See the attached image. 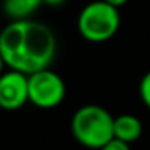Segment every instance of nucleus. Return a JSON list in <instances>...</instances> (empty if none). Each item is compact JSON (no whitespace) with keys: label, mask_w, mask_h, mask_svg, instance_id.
<instances>
[{"label":"nucleus","mask_w":150,"mask_h":150,"mask_svg":"<svg viewBox=\"0 0 150 150\" xmlns=\"http://www.w3.org/2000/svg\"><path fill=\"white\" fill-rule=\"evenodd\" d=\"M98 150H131V147H129V144H126V142H123V140H120V139H111L110 142H107L102 149H98Z\"/></svg>","instance_id":"9"},{"label":"nucleus","mask_w":150,"mask_h":150,"mask_svg":"<svg viewBox=\"0 0 150 150\" xmlns=\"http://www.w3.org/2000/svg\"><path fill=\"white\" fill-rule=\"evenodd\" d=\"M142 134V123L134 115H120L115 116L113 121V136L115 139H120L126 144H132Z\"/></svg>","instance_id":"6"},{"label":"nucleus","mask_w":150,"mask_h":150,"mask_svg":"<svg viewBox=\"0 0 150 150\" xmlns=\"http://www.w3.org/2000/svg\"><path fill=\"white\" fill-rule=\"evenodd\" d=\"M28 89L29 102L42 110L57 108L62 105L66 95L65 81L58 73L52 71L50 68L28 74Z\"/></svg>","instance_id":"4"},{"label":"nucleus","mask_w":150,"mask_h":150,"mask_svg":"<svg viewBox=\"0 0 150 150\" xmlns=\"http://www.w3.org/2000/svg\"><path fill=\"white\" fill-rule=\"evenodd\" d=\"M66 0H42L44 5H49V7H60V5H63Z\"/></svg>","instance_id":"10"},{"label":"nucleus","mask_w":150,"mask_h":150,"mask_svg":"<svg viewBox=\"0 0 150 150\" xmlns=\"http://www.w3.org/2000/svg\"><path fill=\"white\" fill-rule=\"evenodd\" d=\"M29 102L28 74L8 69L0 74V108L7 111L20 110Z\"/></svg>","instance_id":"5"},{"label":"nucleus","mask_w":150,"mask_h":150,"mask_svg":"<svg viewBox=\"0 0 150 150\" xmlns=\"http://www.w3.org/2000/svg\"><path fill=\"white\" fill-rule=\"evenodd\" d=\"M139 94H140V100L144 102V105L150 110V71L145 73V74L142 76V79H140Z\"/></svg>","instance_id":"8"},{"label":"nucleus","mask_w":150,"mask_h":150,"mask_svg":"<svg viewBox=\"0 0 150 150\" xmlns=\"http://www.w3.org/2000/svg\"><path fill=\"white\" fill-rule=\"evenodd\" d=\"M115 116L100 105H82L71 118V134L82 147L98 150L113 139Z\"/></svg>","instance_id":"2"},{"label":"nucleus","mask_w":150,"mask_h":150,"mask_svg":"<svg viewBox=\"0 0 150 150\" xmlns=\"http://www.w3.org/2000/svg\"><path fill=\"white\" fill-rule=\"evenodd\" d=\"M7 66V63H5V60H4V57H2V53H0V74L4 73V68Z\"/></svg>","instance_id":"12"},{"label":"nucleus","mask_w":150,"mask_h":150,"mask_svg":"<svg viewBox=\"0 0 150 150\" xmlns=\"http://www.w3.org/2000/svg\"><path fill=\"white\" fill-rule=\"evenodd\" d=\"M105 2H108L110 5H113V7L120 8V7H123V5H126L129 0H105Z\"/></svg>","instance_id":"11"},{"label":"nucleus","mask_w":150,"mask_h":150,"mask_svg":"<svg viewBox=\"0 0 150 150\" xmlns=\"http://www.w3.org/2000/svg\"><path fill=\"white\" fill-rule=\"evenodd\" d=\"M40 5L42 0H2V10L11 21L29 20Z\"/></svg>","instance_id":"7"},{"label":"nucleus","mask_w":150,"mask_h":150,"mask_svg":"<svg viewBox=\"0 0 150 150\" xmlns=\"http://www.w3.org/2000/svg\"><path fill=\"white\" fill-rule=\"evenodd\" d=\"M0 53L10 69L33 74L52 65L57 37L47 24L34 20L11 21L0 31Z\"/></svg>","instance_id":"1"},{"label":"nucleus","mask_w":150,"mask_h":150,"mask_svg":"<svg viewBox=\"0 0 150 150\" xmlns=\"http://www.w3.org/2000/svg\"><path fill=\"white\" fill-rule=\"evenodd\" d=\"M121 16L116 7L105 0H94L87 4L78 16V31L87 42L100 44L110 40L118 33Z\"/></svg>","instance_id":"3"}]
</instances>
